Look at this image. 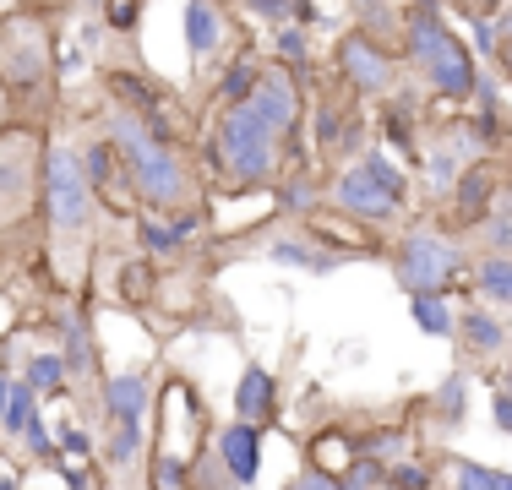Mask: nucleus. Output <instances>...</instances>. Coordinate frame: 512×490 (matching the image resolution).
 Instances as JSON below:
<instances>
[{
    "label": "nucleus",
    "mask_w": 512,
    "mask_h": 490,
    "mask_svg": "<svg viewBox=\"0 0 512 490\" xmlns=\"http://www.w3.org/2000/svg\"><path fill=\"white\" fill-rule=\"evenodd\" d=\"M44 262H50L60 300H77L93 273V251H99L104 229V202L93 196L88 175H82V147L71 137L50 131L44 147Z\"/></svg>",
    "instance_id": "1"
},
{
    "label": "nucleus",
    "mask_w": 512,
    "mask_h": 490,
    "mask_svg": "<svg viewBox=\"0 0 512 490\" xmlns=\"http://www.w3.org/2000/svg\"><path fill=\"white\" fill-rule=\"evenodd\" d=\"M104 137L115 142L120 169L131 180V196H137L142 213L153 218H180V213H197L202 202V169L186 158V147H169L148 137L126 109L104 104Z\"/></svg>",
    "instance_id": "2"
},
{
    "label": "nucleus",
    "mask_w": 512,
    "mask_h": 490,
    "mask_svg": "<svg viewBox=\"0 0 512 490\" xmlns=\"http://www.w3.org/2000/svg\"><path fill=\"white\" fill-rule=\"evenodd\" d=\"M398 60H404V71L414 77V88L431 93V98H447V104L474 98V88H480V77H485V66L469 55V44L447 28L436 0H414L409 6Z\"/></svg>",
    "instance_id": "3"
},
{
    "label": "nucleus",
    "mask_w": 512,
    "mask_h": 490,
    "mask_svg": "<svg viewBox=\"0 0 512 490\" xmlns=\"http://www.w3.org/2000/svg\"><path fill=\"white\" fill-rule=\"evenodd\" d=\"M207 153V175L229 191H256V186H273L284 175V137L267 126V115L251 104H235V109H218L213 115V131L202 142Z\"/></svg>",
    "instance_id": "4"
},
{
    "label": "nucleus",
    "mask_w": 512,
    "mask_h": 490,
    "mask_svg": "<svg viewBox=\"0 0 512 490\" xmlns=\"http://www.w3.org/2000/svg\"><path fill=\"white\" fill-rule=\"evenodd\" d=\"M44 147H50V131L33 126V120H11L0 131V240H17L39 224Z\"/></svg>",
    "instance_id": "5"
},
{
    "label": "nucleus",
    "mask_w": 512,
    "mask_h": 490,
    "mask_svg": "<svg viewBox=\"0 0 512 490\" xmlns=\"http://www.w3.org/2000/svg\"><path fill=\"white\" fill-rule=\"evenodd\" d=\"M474 256L463 251V235L436 224H409L404 235L393 240V278L409 300L420 294H453L458 278H469Z\"/></svg>",
    "instance_id": "6"
},
{
    "label": "nucleus",
    "mask_w": 512,
    "mask_h": 490,
    "mask_svg": "<svg viewBox=\"0 0 512 490\" xmlns=\"http://www.w3.org/2000/svg\"><path fill=\"white\" fill-rule=\"evenodd\" d=\"M55 77V49L39 17L17 11V17H0V82L11 88V98H28L39 88H50Z\"/></svg>",
    "instance_id": "7"
},
{
    "label": "nucleus",
    "mask_w": 512,
    "mask_h": 490,
    "mask_svg": "<svg viewBox=\"0 0 512 490\" xmlns=\"http://www.w3.org/2000/svg\"><path fill=\"white\" fill-rule=\"evenodd\" d=\"M333 77H338V88L355 98H393L398 82H404V60L387 44L365 39L360 28H349L333 49Z\"/></svg>",
    "instance_id": "8"
},
{
    "label": "nucleus",
    "mask_w": 512,
    "mask_h": 490,
    "mask_svg": "<svg viewBox=\"0 0 512 490\" xmlns=\"http://www.w3.org/2000/svg\"><path fill=\"white\" fill-rule=\"evenodd\" d=\"M322 202L333 207V213H344L349 224H365V229H376V224H398V218L409 213V202H398V196L387 191L382 180L365 175L360 164L333 169V180H327Z\"/></svg>",
    "instance_id": "9"
},
{
    "label": "nucleus",
    "mask_w": 512,
    "mask_h": 490,
    "mask_svg": "<svg viewBox=\"0 0 512 490\" xmlns=\"http://www.w3.org/2000/svg\"><path fill=\"white\" fill-rule=\"evenodd\" d=\"M153 403H158V387H153L148 365H126V371L104 376L99 436H104V425H153Z\"/></svg>",
    "instance_id": "10"
},
{
    "label": "nucleus",
    "mask_w": 512,
    "mask_h": 490,
    "mask_svg": "<svg viewBox=\"0 0 512 490\" xmlns=\"http://www.w3.org/2000/svg\"><path fill=\"white\" fill-rule=\"evenodd\" d=\"M458 354H463V365H491V360H502V354L512 349V322L502 311H491V305H480V300H469L458 311Z\"/></svg>",
    "instance_id": "11"
},
{
    "label": "nucleus",
    "mask_w": 512,
    "mask_h": 490,
    "mask_svg": "<svg viewBox=\"0 0 512 490\" xmlns=\"http://www.w3.org/2000/svg\"><path fill=\"white\" fill-rule=\"evenodd\" d=\"M213 452L218 463L229 469V480H235L240 490H251L256 480H262V452H267V431L262 425H246V420H224L213 436Z\"/></svg>",
    "instance_id": "12"
},
{
    "label": "nucleus",
    "mask_w": 512,
    "mask_h": 490,
    "mask_svg": "<svg viewBox=\"0 0 512 490\" xmlns=\"http://www.w3.org/2000/svg\"><path fill=\"white\" fill-rule=\"evenodd\" d=\"M360 251H344V245H327L316 229L300 224V235H273L267 240V262L278 267H300V273H338L344 262H355Z\"/></svg>",
    "instance_id": "13"
},
{
    "label": "nucleus",
    "mask_w": 512,
    "mask_h": 490,
    "mask_svg": "<svg viewBox=\"0 0 512 490\" xmlns=\"http://www.w3.org/2000/svg\"><path fill=\"white\" fill-rule=\"evenodd\" d=\"M502 202V186H496V175L485 164H469L458 175L453 196H447V218H453V235H474V229L491 218V207Z\"/></svg>",
    "instance_id": "14"
},
{
    "label": "nucleus",
    "mask_w": 512,
    "mask_h": 490,
    "mask_svg": "<svg viewBox=\"0 0 512 490\" xmlns=\"http://www.w3.org/2000/svg\"><path fill=\"white\" fill-rule=\"evenodd\" d=\"M82 175H88V186H93V196L104 202V213L115 207V213H126L137 196H131V180H126V169H120V153H115V142L104 137H88L82 142Z\"/></svg>",
    "instance_id": "15"
},
{
    "label": "nucleus",
    "mask_w": 512,
    "mask_h": 490,
    "mask_svg": "<svg viewBox=\"0 0 512 490\" xmlns=\"http://www.w3.org/2000/svg\"><path fill=\"white\" fill-rule=\"evenodd\" d=\"M180 22H186V55H191V66H207V60H218L229 49V11L218 6V0H186Z\"/></svg>",
    "instance_id": "16"
},
{
    "label": "nucleus",
    "mask_w": 512,
    "mask_h": 490,
    "mask_svg": "<svg viewBox=\"0 0 512 490\" xmlns=\"http://www.w3.org/2000/svg\"><path fill=\"white\" fill-rule=\"evenodd\" d=\"M420 414H425V436H458L463 431V420H469V376L463 371H447L442 376V387L431 392V398L420 403Z\"/></svg>",
    "instance_id": "17"
},
{
    "label": "nucleus",
    "mask_w": 512,
    "mask_h": 490,
    "mask_svg": "<svg viewBox=\"0 0 512 490\" xmlns=\"http://www.w3.org/2000/svg\"><path fill=\"white\" fill-rule=\"evenodd\" d=\"M273 414H278V376L267 371L262 360H246V371H240V382H235V420L267 431Z\"/></svg>",
    "instance_id": "18"
},
{
    "label": "nucleus",
    "mask_w": 512,
    "mask_h": 490,
    "mask_svg": "<svg viewBox=\"0 0 512 490\" xmlns=\"http://www.w3.org/2000/svg\"><path fill=\"white\" fill-rule=\"evenodd\" d=\"M197 235V213H180V218H153V213H137V245L153 256V262H169L180 256Z\"/></svg>",
    "instance_id": "19"
},
{
    "label": "nucleus",
    "mask_w": 512,
    "mask_h": 490,
    "mask_svg": "<svg viewBox=\"0 0 512 490\" xmlns=\"http://www.w3.org/2000/svg\"><path fill=\"white\" fill-rule=\"evenodd\" d=\"M469 289H474V300L480 305H491V311H512V256H491V251H480L469 262Z\"/></svg>",
    "instance_id": "20"
},
{
    "label": "nucleus",
    "mask_w": 512,
    "mask_h": 490,
    "mask_svg": "<svg viewBox=\"0 0 512 490\" xmlns=\"http://www.w3.org/2000/svg\"><path fill=\"white\" fill-rule=\"evenodd\" d=\"M262 71H267V60L256 55V49H240L235 60L224 66V77L213 82V104L218 109H235V104H246V98H256V88H262Z\"/></svg>",
    "instance_id": "21"
},
{
    "label": "nucleus",
    "mask_w": 512,
    "mask_h": 490,
    "mask_svg": "<svg viewBox=\"0 0 512 490\" xmlns=\"http://www.w3.org/2000/svg\"><path fill=\"white\" fill-rule=\"evenodd\" d=\"M17 382L28 387L39 403H50V398H66V392H71V376H66V360H60V349H33L28 360H22Z\"/></svg>",
    "instance_id": "22"
},
{
    "label": "nucleus",
    "mask_w": 512,
    "mask_h": 490,
    "mask_svg": "<svg viewBox=\"0 0 512 490\" xmlns=\"http://www.w3.org/2000/svg\"><path fill=\"white\" fill-rule=\"evenodd\" d=\"M442 490H512V469L474 458H442Z\"/></svg>",
    "instance_id": "23"
},
{
    "label": "nucleus",
    "mask_w": 512,
    "mask_h": 490,
    "mask_svg": "<svg viewBox=\"0 0 512 490\" xmlns=\"http://www.w3.org/2000/svg\"><path fill=\"white\" fill-rule=\"evenodd\" d=\"M409 316H414V327H420L425 338L453 343V333H458V305H453V294H420V300H409Z\"/></svg>",
    "instance_id": "24"
},
{
    "label": "nucleus",
    "mask_w": 512,
    "mask_h": 490,
    "mask_svg": "<svg viewBox=\"0 0 512 490\" xmlns=\"http://www.w3.org/2000/svg\"><path fill=\"white\" fill-rule=\"evenodd\" d=\"M442 485V458H398L387 469V490H436Z\"/></svg>",
    "instance_id": "25"
},
{
    "label": "nucleus",
    "mask_w": 512,
    "mask_h": 490,
    "mask_svg": "<svg viewBox=\"0 0 512 490\" xmlns=\"http://www.w3.org/2000/svg\"><path fill=\"white\" fill-rule=\"evenodd\" d=\"M115 300L120 305H153L158 300V289H153V267L148 262H120V273H115Z\"/></svg>",
    "instance_id": "26"
},
{
    "label": "nucleus",
    "mask_w": 512,
    "mask_h": 490,
    "mask_svg": "<svg viewBox=\"0 0 512 490\" xmlns=\"http://www.w3.org/2000/svg\"><path fill=\"white\" fill-rule=\"evenodd\" d=\"M39 414H44V403L17 382V392H11V403H6V420H0V441H6V447H17L22 431H28V425L39 420Z\"/></svg>",
    "instance_id": "27"
},
{
    "label": "nucleus",
    "mask_w": 512,
    "mask_h": 490,
    "mask_svg": "<svg viewBox=\"0 0 512 490\" xmlns=\"http://www.w3.org/2000/svg\"><path fill=\"white\" fill-rule=\"evenodd\" d=\"M273 55H278V66H289V71L306 66V60H311V28H306V22L273 28Z\"/></svg>",
    "instance_id": "28"
},
{
    "label": "nucleus",
    "mask_w": 512,
    "mask_h": 490,
    "mask_svg": "<svg viewBox=\"0 0 512 490\" xmlns=\"http://www.w3.org/2000/svg\"><path fill=\"white\" fill-rule=\"evenodd\" d=\"M387 469H393V463L365 458V452H360V458L338 474V490H387Z\"/></svg>",
    "instance_id": "29"
},
{
    "label": "nucleus",
    "mask_w": 512,
    "mask_h": 490,
    "mask_svg": "<svg viewBox=\"0 0 512 490\" xmlns=\"http://www.w3.org/2000/svg\"><path fill=\"white\" fill-rule=\"evenodd\" d=\"M191 480H197V490H240L235 480H229V469L218 463L213 441H202V452L191 458Z\"/></svg>",
    "instance_id": "30"
},
{
    "label": "nucleus",
    "mask_w": 512,
    "mask_h": 490,
    "mask_svg": "<svg viewBox=\"0 0 512 490\" xmlns=\"http://www.w3.org/2000/svg\"><path fill=\"white\" fill-rule=\"evenodd\" d=\"M469 55L480 60L485 71L496 66V55H502V33H496L491 17H469Z\"/></svg>",
    "instance_id": "31"
},
{
    "label": "nucleus",
    "mask_w": 512,
    "mask_h": 490,
    "mask_svg": "<svg viewBox=\"0 0 512 490\" xmlns=\"http://www.w3.org/2000/svg\"><path fill=\"white\" fill-rule=\"evenodd\" d=\"M284 490H338V474L316 469V463H300V469L284 480Z\"/></svg>",
    "instance_id": "32"
},
{
    "label": "nucleus",
    "mask_w": 512,
    "mask_h": 490,
    "mask_svg": "<svg viewBox=\"0 0 512 490\" xmlns=\"http://www.w3.org/2000/svg\"><path fill=\"white\" fill-rule=\"evenodd\" d=\"M137 17H142V0H109V11H104V22H109V28H120V33L137 28Z\"/></svg>",
    "instance_id": "33"
},
{
    "label": "nucleus",
    "mask_w": 512,
    "mask_h": 490,
    "mask_svg": "<svg viewBox=\"0 0 512 490\" xmlns=\"http://www.w3.org/2000/svg\"><path fill=\"white\" fill-rule=\"evenodd\" d=\"M491 425L502 436H512V392H502V387H491Z\"/></svg>",
    "instance_id": "34"
},
{
    "label": "nucleus",
    "mask_w": 512,
    "mask_h": 490,
    "mask_svg": "<svg viewBox=\"0 0 512 490\" xmlns=\"http://www.w3.org/2000/svg\"><path fill=\"white\" fill-rule=\"evenodd\" d=\"M11 115H17V98H11V88H6V82H0V131L11 126Z\"/></svg>",
    "instance_id": "35"
},
{
    "label": "nucleus",
    "mask_w": 512,
    "mask_h": 490,
    "mask_svg": "<svg viewBox=\"0 0 512 490\" xmlns=\"http://www.w3.org/2000/svg\"><path fill=\"white\" fill-rule=\"evenodd\" d=\"M496 6H507V0H463V11H469V17H491Z\"/></svg>",
    "instance_id": "36"
},
{
    "label": "nucleus",
    "mask_w": 512,
    "mask_h": 490,
    "mask_svg": "<svg viewBox=\"0 0 512 490\" xmlns=\"http://www.w3.org/2000/svg\"><path fill=\"white\" fill-rule=\"evenodd\" d=\"M11 392H17V376H6V371H0V420H6V403H11Z\"/></svg>",
    "instance_id": "37"
},
{
    "label": "nucleus",
    "mask_w": 512,
    "mask_h": 490,
    "mask_svg": "<svg viewBox=\"0 0 512 490\" xmlns=\"http://www.w3.org/2000/svg\"><path fill=\"white\" fill-rule=\"evenodd\" d=\"M496 387H502V392H512V349L502 354V371H496Z\"/></svg>",
    "instance_id": "38"
},
{
    "label": "nucleus",
    "mask_w": 512,
    "mask_h": 490,
    "mask_svg": "<svg viewBox=\"0 0 512 490\" xmlns=\"http://www.w3.org/2000/svg\"><path fill=\"white\" fill-rule=\"evenodd\" d=\"M496 60L507 66V82H512V39H502V55H496Z\"/></svg>",
    "instance_id": "39"
},
{
    "label": "nucleus",
    "mask_w": 512,
    "mask_h": 490,
    "mask_svg": "<svg viewBox=\"0 0 512 490\" xmlns=\"http://www.w3.org/2000/svg\"><path fill=\"white\" fill-rule=\"evenodd\" d=\"M28 6H33V0H28ZM39 6H44V0H39Z\"/></svg>",
    "instance_id": "40"
},
{
    "label": "nucleus",
    "mask_w": 512,
    "mask_h": 490,
    "mask_svg": "<svg viewBox=\"0 0 512 490\" xmlns=\"http://www.w3.org/2000/svg\"><path fill=\"white\" fill-rule=\"evenodd\" d=\"M436 6H442V0H436Z\"/></svg>",
    "instance_id": "41"
}]
</instances>
